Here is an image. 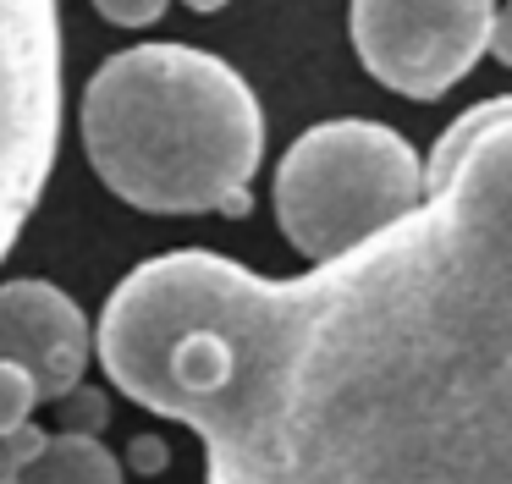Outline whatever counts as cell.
<instances>
[{"instance_id":"30bf717a","label":"cell","mask_w":512,"mask_h":484,"mask_svg":"<svg viewBox=\"0 0 512 484\" xmlns=\"http://www.w3.org/2000/svg\"><path fill=\"white\" fill-rule=\"evenodd\" d=\"M166 6L171 0H94V11L116 28H149V22L166 17Z\"/></svg>"},{"instance_id":"7a4b0ae2","label":"cell","mask_w":512,"mask_h":484,"mask_svg":"<svg viewBox=\"0 0 512 484\" xmlns=\"http://www.w3.org/2000/svg\"><path fill=\"white\" fill-rule=\"evenodd\" d=\"M83 149L144 215H248L265 116L243 72L199 44H133L83 88Z\"/></svg>"},{"instance_id":"6da1fadb","label":"cell","mask_w":512,"mask_h":484,"mask_svg":"<svg viewBox=\"0 0 512 484\" xmlns=\"http://www.w3.org/2000/svg\"><path fill=\"white\" fill-rule=\"evenodd\" d=\"M94 358L204 440V484H512V94L463 110L424 204L336 264L144 259Z\"/></svg>"},{"instance_id":"9c48e42d","label":"cell","mask_w":512,"mask_h":484,"mask_svg":"<svg viewBox=\"0 0 512 484\" xmlns=\"http://www.w3.org/2000/svg\"><path fill=\"white\" fill-rule=\"evenodd\" d=\"M45 446H50V435H45L39 424L0 435V484H17V479H23V468H28V462H34Z\"/></svg>"},{"instance_id":"7c38bea8","label":"cell","mask_w":512,"mask_h":484,"mask_svg":"<svg viewBox=\"0 0 512 484\" xmlns=\"http://www.w3.org/2000/svg\"><path fill=\"white\" fill-rule=\"evenodd\" d=\"M490 55L512 72V6H501L496 22H490Z\"/></svg>"},{"instance_id":"5bb4252c","label":"cell","mask_w":512,"mask_h":484,"mask_svg":"<svg viewBox=\"0 0 512 484\" xmlns=\"http://www.w3.org/2000/svg\"><path fill=\"white\" fill-rule=\"evenodd\" d=\"M182 6H188V11H204V17H210V11H221L226 0H182Z\"/></svg>"},{"instance_id":"8fae6325","label":"cell","mask_w":512,"mask_h":484,"mask_svg":"<svg viewBox=\"0 0 512 484\" xmlns=\"http://www.w3.org/2000/svg\"><path fill=\"white\" fill-rule=\"evenodd\" d=\"M61 413H67V429H78V435H94V429L105 424V396L100 391H72L67 402H61Z\"/></svg>"},{"instance_id":"5b68a950","label":"cell","mask_w":512,"mask_h":484,"mask_svg":"<svg viewBox=\"0 0 512 484\" xmlns=\"http://www.w3.org/2000/svg\"><path fill=\"white\" fill-rule=\"evenodd\" d=\"M496 0H353L347 28L375 83L408 99H441L490 50Z\"/></svg>"},{"instance_id":"8992f818","label":"cell","mask_w":512,"mask_h":484,"mask_svg":"<svg viewBox=\"0 0 512 484\" xmlns=\"http://www.w3.org/2000/svg\"><path fill=\"white\" fill-rule=\"evenodd\" d=\"M94 358V336L83 308L50 281L0 286V363H17L39 380L45 402H67L83 385Z\"/></svg>"},{"instance_id":"52a82bcc","label":"cell","mask_w":512,"mask_h":484,"mask_svg":"<svg viewBox=\"0 0 512 484\" xmlns=\"http://www.w3.org/2000/svg\"><path fill=\"white\" fill-rule=\"evenodd\" d=\"M17 484H122V462H116L94 435L61 429V435H50V446L23 468Z\"/></svg>"},{"instance_id":"4fadbf2b","label":"cell","mask_w":512,"mask_h":484,"mask_svg":"<svg viewBox=\"0 0 512 484\" xmlns=\"http://www.w3.org/2000/svg\"><path fill=\"white\" fill-rule=\"evenodd\" d=\"M133 462L138 468H160V462H166V451H160V440H133Z\"/></svg>"},{"instance_id":"ba28073f","label":"cell","mask_w":512,"mask_h":484,"mask_svg":"<svg viewBox=\"0 0 512 484\" xmlns=\"http://www.w3.org/2000/svg\"><path fill=\"white\" fill-rule=\"evenodd\" d=\"M45 402L39 380L17 363H0V435H12V429H28L34 424V407Z\"/></svg>"},{"instance_id":"277c9868","label":"cell","mask_w":512,"mask_h":484,"mask_svg":"<svg viewBox=\"0 0 512 484\" xmlns=\"http://www.w3.org/2000/svg\"><path fill=\"white\" fill-rule=\"evenodd\" d=\"M61 143V11L0 0V259L34 220Z\"/></svg>"},{"instance_id":"3957f363","label":"cell","mask_w":512,"mask_h":484,"mask_svg":"<svg viewBox=\"0 0 512 484\" xmlns=\"http://www.w3.org/2000/svg\"><path fill=\"white\" fill-rule=\"evenodd\" d=\"M424 204V165L386 121H320L276 165L281 237L309 264H336Z\"/></svg>"}]
</instances>
